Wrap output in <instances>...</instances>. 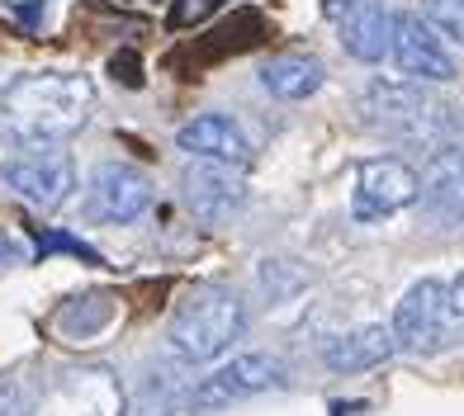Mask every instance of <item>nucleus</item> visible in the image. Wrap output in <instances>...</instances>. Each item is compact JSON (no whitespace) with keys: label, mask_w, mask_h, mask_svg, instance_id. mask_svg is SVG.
Instances as JSON below:
<instances>
[{"label":"nucleus","mask_w":464,"mask_h":416,"mask_svg":"<svg viewBox=\"0 0 464 416\" xmlns=\"http://www.w3.org/2000/svg\"><path fill=\"white\" fill-rule=\"evenodd\" d=\"M95 109V86L72 71H24L0 90V128L14 147H57L86 128Z\"/></svg>","instance_id":"nucleus-1"},{"label":"nucleus","mask_w":464,"mask_h":416,"mask_svg":"<svg viewBox=\"0 0 464 416\" xmlns=\"http://www.w3.org/2000/svg\"><path fill=\"white\" fill-rule=\"evenodd\" d=\"M246 326V303L237 288L227 284H195L189 294L176 303L171 322H166V345L171 355L185 364H208L223 350H232V341Z\"/></svg>","instance_id":"nucleus-2"},{"label":"nucleus","mask_w":464,"mask_h":416,"mask_svg":"<svg viewBox=\"0 0 464 416\" xmlns=\"http://www.w3.org/2000/svg\"><path fill=\"white\" fill-rule=\"evenodd\" d=\"M123 383L110 364H81L62 369L44 388V398L29 407V416H123Z\"/></svg>","instance_id":"nucleus-3"},{"label":"nucleus","mask_w":464,"mask_h":416,"mask_svg":"<svg viewBox=\"0 0 464 416\" xmlns=\"http://www.w3.org/2000/svg\"><path fill=\"white\" fill-rule=\"evenodd\" d=\"M280 383H285V364L276 355H237L189 388V411H223L232 402H246Z\"/></svg>","instance_id":"nucleus-4"},{"label":"nucleus","mask_w":464,"mask_h":416,"mask_svg":"<svg viewBox=\"0 0 464 416\" xmlns=\"http://www.w3.org/2000/svg\"><path fill=\"white\" fill-rule=\"evenodd\" d=\"M365 123L374 133L417 142V137H431L436 104L427 99L421 80H374L365 90Z\"/></svg>","instance_id":"nucleus-5"},{"label":"nucleus","mask_w":464,"mask_h":416,"mask_svg":"<svg viewBox=\"0 0 464 416\" xmlns=\"http://www.w3.org/2000/svg\"><path fill=\"white\" fill-rule=\"evenodd\" d=\"M417 190H421V175L408 161L370 156V161H361V171H355L351 213H355V222H379V218L398 213V208L417 203Z\"/></svg>","instance_id":"nucleus-6"},{"label":"nucleus","mask_w":464,"mask_h":416,"mask_svg":"<svg viewBox=\"0 0 464 416\" xmlns=\"http://www.w3.org/2000/svg\"><path fill=\"white\" fill-rule=\"evenodd\" d=\"M0 180L10 184V190L53 213V208L67 203V194L76 190V171H72V156L67 152H53V147H38V152H19L0 165Z\"/></svg>","instance_id":"nucleus-7"},{"label":"nucleus","mask_w":464,"mask_h":416,"mask_svg":"<svg viewBox=\"0 0 464 416\" xmlns=\"http://www.w3.org/2000/svg\"><path fill=\"white\" fill-rule=\"evenodd\" d=\"M393 341L398 350L431 355L446 345V279H417L393 307Z\"/></svg>","instance_id":"nucleus-8"},{"label":"nucleus","mask_w":464,"mask_h":416,"mask_svg":"<svg viewBox=\"0 0 464 416\" xmlns=\"http://www.w3.org/2000/svg\"><path fill=\"white\" fill-rule=\"evenodd\" d=\"M152 203V180L129 161H100L86 184V213L95 222H133Z\"/></svg>","instance_id":"nucleus-9"},{"label":"nucleus","mask_w":464,"mask_h":416,"mask_svg":"<svg viewBox=\"0 0 464 416\" xmlns=\"http://www.w3.org/2000/svg\"><path fill=\"white\" fill-rule=\"evenodd\" d=\"M398 71H403L408 80H421V86H446V80H455V57L446 52V43H440V33L427 24L421 14H398L393 24V52Z\"/></svg>","instance_id":"nucleus-10"},{"label":"nucleus","mask_w":464,"mask_h":416,"mask_svg":"<svg viewBox=\"0 0 464 416\" xmlns=\"http://www.w3.org/2000/svg\"><path fill=\"white\" fill-rule=\"evenodd\" d=\"M180 199L195 218L204 222H223L246 203V180L237 175V165H218V161H189L180 171Z\"/></svg>","instance_id":"nucleus-11"},{"label":"nucleus","mask_w":464,"mask_h":416,"mask_svg":"<svg viewBox=\"0 0 464 416\" xmlns=\"http://www.w3.org/2000/svg\"><path fill=\"white\" fill-rule=\"evenodd\" d=\"M176 147L189 161H218V165H237V171L251 161V142L227 114H199V118L180 123Z\"/></svg>","instance_id":"nucleus-12"},{"label":"nucleus","mask_w":464,"mask_h":416,"mask_svg":"<svg viewBox=\"0 0 464 416\" xmlns=\"http://www.w3.org/2000/svg\"><path fill=\"white\" fill-rule=\"evenodd\" d=\"M417 199L431 213V222H440V227H450V222L464 218V152L459 147L431 152L427 171H421Z\"/></svg>","instance_id":"nucleus-13"},{"label":"nucleus","mask_w":464,"mask_h":416,"mask_svg":"<svg viewBox=\"0 0 464 416\" xmlns=\"http://www.w3.org/2000/svg\"><path fill=\"white\" fill-rule=\"evenodd\" d=\"M398 350L393 341V326L384 322H370V326H355V331H342L323 345V364L332 373H365V369H379L389 355Z\"/></svg>","instance_id":"nucleus-14"},{"label":"nucleus","mask_w":464,"mask_h":416,"mask_svg":"<svg viewBox=\"0 0 464 416\" xmlns=\"http://www.w3.org/2000/svg\"><path fill=\"white\" fill-rule=\"evenodd\" d=\"M393 24L398 14L379 0H355L351 14L342 19V48L355 61H384L393 52Z\"/></svg>","instance_id":"nucleus-15"},{"label":"nucleus","mask_w":464,"mask_h":416,"mask_svg":"<svg viewBox=\"0 0 464 416\" xmlns=\"http://www.w3.org/2000/svg\"><path fill=\"white\" fill-rule=\"evenodd\" d=\"M323 80H327L323 61L308 52H280V57L261 61V86L276 99H308L323 90Z\"/></svg>","instance_id":"nucleus-16"},{"label":"nucleus","mask_w":464,"mask_h":416,"mask_svg":"<svg viewBox=\"0 0 464 416\" xmlns=\"http://www.w3.org/2000/svg\"><path fill=\"white\" fill-rule=\"evenodd\" d=\"M421 19L464 48V0H421Z\"/></svg>","instance_id":"nucleus-17"},{"label":"nucleus","mask_w":464,"mask_h":416,"mask_svg":"<svg viewBox=\"0 0 464 416\" xmlns=\"http://www.w3.org/2000/svg\"><path fill=\"white\" fill-rule=\"evenodd\" d=\"M464 341V275L446 284V345Z\"/></svg>","instance_id":"nucleus-18"},{"label":"nucleus","mask_w":464,"mask_h":416,"mask_svg":"<svg viewBox=\"0 0 464 416\" xmlns=\"http://www.w3.org/2000/svg\"><path fill=\"white\" fill-rule=\"evenodd\" d=\"M38 251H72V256H81V260H91V265H100V256L91 251L81 237H67V232H48L44 241H38Z\"/></svg>","instance_id":"nucleus-19"},{"label":"nucleus","mask_w":464,"mask_h":416,"mask_svg":"<svg viewBox=\"0 0 464 416\" xmlns=\"http://www.w3.org/2000/svg\"><path fill=\"white\" fill-rule=\"evenodd\" d=\"M0 416H29V402L14 379H0Z\"/></svg>","instance_id":"nucleus-20"},{"label":"nucleus","mask_w":464,"mask_h":416,"mask_svg":"<svg viewBox=\"0 0 464 416\" xmlns=\"http://www.w3.org/2000/svg\"><path fill=\"white\" fill-rule=\"evenodd\" d=\"M14 256H19V251H14V246H10V241H5V237H0V265H10V260H14Z\"/></svg>","instance_id":"nucleus-21"},{"label":"nucleus","mask_w":464,"mask_h":416,"mask_svg":"<svg viewBox=\"0 0 464 416\" xmlns=\"http://www.w3.org/2000/svg\"><path fill=\"white\" fill-rule=\"evenodd\" d=\"M336 5H342V0H332V10H336ZM346 5H355V0H346Z\"/></svg>","instance_id":"nucleus-22"}]
</instances>
